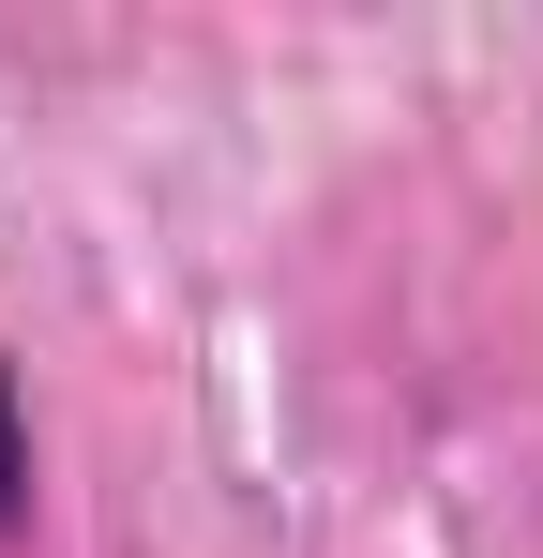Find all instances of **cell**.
<instances>
[{
  "label": "cell",
  "instance_id": "6da1fadb",
  "mask_svg": "<svg viewBox=\"0 0 543 558\" xmlns=\"http://www.w3.org/2000/svg\"><path fill=\"white\" fill-rule=\"evenodd\" d=\"M31 529V392H15V363H0V544Z\"/></svg>",
  "mask_w": 543,
  "mask_h": 558
}]
</instances>
